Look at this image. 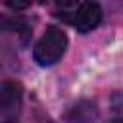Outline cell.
I'll return each instance as SVG.
<instances>
[{
  "mask_svg": "<svg viewBox=\"0 0 123 123\" xmlns=\"http://www.w3.org/2000/svg\"><path fill=\"white\" fill-rule=\"evenodd\" d=\"M23 88L15 81H0V115H15L21 110Z\"/></svg>",
  "mask_w": 123,
  "mask_h": 123,
  "instance_id": "7a4b0ae2",
  "label": "cell"
},
{
  "mask_svg": "<svg viewBox=\"0 0 123 123\" xmlns=\"http://www.w3.org/2000/svg\"><path fill=\"white\" fill-rule=\"evenodd\" d=\"M67 50V35L60 29V27H46L44 35L38 38V42L35 44L33 56L35 62L38 65H54L62 60V56Z\"/></svg>",
  "mask_w": 123,
  "mask_h": 123,
  "instance_id": "6da1fadb",
  "label": "cell"
},
{
  "mask_svg": "<svg viewBox=\"0 0 123 123\" xmlns=\"http://www.w3.org/2000/svg\"><path fill=\"white\" fill-rule=\"evenodd\" d=\"M8 6H10V8H13V10H23V8H27L29 4H21V2H8Z\"/></svg>",
  "mask_w": 123,
  "mask_h": 123,
  "instance_id": "277c9868",
  "label": "cell"
},
{
  "mask_svg": "<svg viewBox=\"0 0 123 123\" xmlns=\"http://www.w3.org/2000/svg\"><path fill=\"white\" fill-rule=\"evenodd\" d=\"M110 123H123V119H117V117H115V119H111Z\"/></svg>",
  "mask_w": 123,
  "mask_h": 123,
  "instance_id": "5b68a950",
  "label": "cell"
},
{
  "mask_svg": "<svg viewBox=\"0 0 123 123\" xmlns=\"http://www.w3.org/2000/svg\"><path fill=\"white\" fill-rule=\"evenodd\" d=\"M102 21V8L96 2H85L75 10L73 25L79 33H90L94 31Z\"/></svg>",
  "mask_w": 123,
  "mask_h": 123,
  "instance_id": "3957f363",
  "label": "cell"
}]
</instances>
